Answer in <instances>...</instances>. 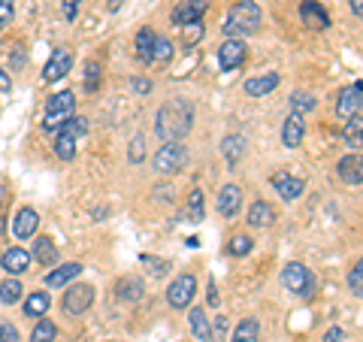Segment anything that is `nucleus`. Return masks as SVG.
<instances>
[{"instance_id":"1","label":"nucleus","mask_w":363,"mask_h":342,"mask_svg":"<svg viewBox=\"0 0 363 342\" xmlns=\"http://www.w3.org/2000/svg\"><path fill=\"white\" fill-rule=\"evenodd\" d=\"M194 128V106L188 100H167V104L157 109L155 118V131L164 143H182Z\"/></svg>"},{"instance_id":"2","label":"nucleus","mask_w":363,"mask_h":342,"mask_svg":"<svg viewBox=\"0 0 363 342\" xmlns=\"http://www.w3.org/2000/svg\"><path fill=\"white\" fill-rule=\"evenodd\" d=\"M260 21H264V13H260V6L255 0H240V4L230 6V13L224 18V33H227V40H240V37L255 33L260 28Z\"/></svg>"},{"instance_id":"3","label":"nucleus","mask_w":363,"mask_h":342,"mask_svg":"<svg viewBox=\"0 0 363 342\" xmlns=\"http://www.w3.org/2000/svg\"><path fill=\"white\" fill-rule=\"evenodd\" d=\"M88 133V121L85 118H67L61 128H58V140H55V155L61 158V161H73L76 158V143L82 140Z\"/></svg>"},{"instance_id":"4","label":"nucleus","mask_w":363,"mask_h":342,"mask_svg":"<svg viewBox=\"0 0 363 342\" xmlns=\"http://www.w3.org/2000/svg\"><path fill=\"white\" fill-rule=\"evenodd\" d=\"M76 109V94L73 91H61V94H52L49 104H45V118H43V131H58L67 118H73Z\"/></svg>"},{"instance_id":"5","label":"nucleus","mask_w":363,"mask_h":342,"mask_svg":"<svg viewBox=\"0 0 363 342\" xmlns=\"http://www.w3.org/2000/svg\"><path fill=\"white\" fill-rule=\"evenodd\" d=\"M185 164H188V152H185V145L182 143H164L161 149H157V155H155V170L157 173H164V176L179 173Z\"/></svg>"},{"instance_id":"6","label":"nucleus","mask_w":363,"mask_h":342,"mask_svg":"<svg viewBox=\"0 0 363 342\" xmlns=\"http://www.w3.org/2000/svg\"><path fill=\"white\" fill-rule=\"evenodd\" d=\"M281 285H285L294 297H309L312 294V272H309V267L291 260V264L281 270Z\"/></svg>"},{"instance_id":"7","label":"nucleus","mask_w":363,"mask_h":342,"mask_svg":"<svg viewBox=\"0 0 363 342\" xmlns=\"http://www.w3.org/2000/svg\"><path fill=\"white\" fill-rule=\"evenodd\" d=\"M194 294H197V279L191 276V272H185V276L173 279V285L167 288V303L173 306V309H188Z\"/></svg>"},{"instance_id":"8","label":"nucleus","mask_w":363,"mask_h":342,"mask_svg":"<svg viewBox=\"0 0 363 342\" xmlns=\"http://www.w3.org/2000/svg\"><path fill=\"white\" fill-rule=\"evenodd\" d=\"M94 303V288L91 285H70L64 294V312L67 315H85Z\"/></svg>"},{"instance_id":"9","label":"nucleus","mask_w":363,"mask_h":342,"mask_svg":"<svg viewBox=\"0 0 363 342\" xmlns=\"http://www.w3.org/2000/svg\"><path fill=\"white\" fill-rule=\"evenodd\" d=\"M70 67H73V52L70 49H55L49 64L43 67V79L45 82H58L61 76L70 73Z\"/></svg>"},{"instance_id":"10","label":"nucleus","mask_w":363,"mask_h":342,"mask_svg":"<svg viewBox=\"0 0 363 342\" xmlns=\"http://www.w3.org/2000/svg\"><path fill=\"white\" fill-rule=\"evenodd\" d=\"M245 55H248V49L242 40H224L218 49V64L224 70H236V67L245 64Z\"/></svg>"},{"instance_id":"11","label":"nucleus","mask_w":363,"mask_h":342,"mask_svg":"<svg viewBox=\"0 0 363 342\" xmlns=\"http://www.w3.org/2000/svg\"><path fill=\"white\" fill-rule=\"evenodd\" d=\"M209 9V0H185V4H179L173 9V21L176 25H194V21H203V16H206Z\"/></svg>"},{"instance_id":"12","label":"nucleus","mask_w":363,"mask_h":342,"mask_svg":"<svg viewBox=\"0 0 363 342\" xmlns=\"http://www.w3.org/2000/svg\"><path fill=\"white\" fill-rule=\"evenodd\" d=\"M300 18L306 28L312 31H327L330 28V16H327V9L321 4H315V0H303L300 4Z\"/></svg>"},{"instance_id":"13","label":"nucleus","mask_w":363,"mask_h":342,"mask_svg":"<svg viewBox=\"0 0 363 342\" xmlns=\"http://www.w3.org/2000/svg\"><path fill=\"white\" fill-rule=\"evenodd\" d=\"M360 100H363V85H360V82H351L348 88H342V94H339L336 112H339L342 118L360 116Z\"/></svg>"},{"instance_id":"14","label":"nucleus","mask_w":363,"mask_h":342,"mask_svg":"<svg viewBox=\"0 0 363 342\" xmlns=\"http://www.w3.org/2000/svg\"><path fill=\"white\" fill-rule=\"evenodd\" d=\"M269 182H272V188L279 191V197L288 200V203H294V200H297L300 194L306 191V182H303L300 176H291V173H276Z\"/></svg>"},{"instance_id":"15","label":"nucleus","mask_w":363,"mask_h":342,"mask_svg":"<svg viewBox=\"0 0 363 342\" xmlns=\"http://www.w3.org/2000/svg\"><path fill=\"white\" fill-rule=\"evenodd\" d=\"M242 209V188L240 185H224L218 191V215L221 219H236Z\"/></svg>"},{"instance_id":"16","label":"nucleus","mask_w":363,"mask_h":342,"mask_svg":"<svg viewBox=\"0 0 363 342\" xmlns=\"http://www.w3.org/2000/svg\"><path fill=\"white\" fill-rule=\"evenodd\" d=\"M37 224H40L37 209L25 206V209L16 212V219H13V233H16L18 239H30L33 233H37Z\"/></svg>"},{"instance_id":"17","label":"nucleus","mask_w":363,"mask_h":342,"mask_svg":"<svg viewBox=\"0 0 363 342\" xmlns=\"http://www.w3.org/2000/svg\"><path fill=\"white\" fill-rule=\"evenodd\" d=\"M303 136H306L303 116H288L285 124H281V143H285L288 149H297V145H303Z\"/></svg>"},{"instance_id":"18","label":"nucleus","mask_w":363,"mask_h":342,"mask_svg":"<svg viewBox=\"0 0 363 342\" xmlns=\"http://www.w3.org/2000/svg\"><path fill=\"white\" fill-rule=\"evenodd\" d=\"M339 176H342V182H348V185H363V161H360V155H345L342 161H339Z\"/></svg>"},{"instance_id":"19","label":"nucleus","mask_w":363,"mask_h":342,"mask_svg":"<svg viewBox=\"0 0 363 342\" xmlns=\"http://www.w3.org/2000/svg\"><path fill=\"white\" fill-rule=\"evenodd\" d=\"M0 267H4L9 276H21V272H28V267H30V255L25 248H9V252H4V258H0Z\"/></svg>"},{"instance_id":"20","label":"nucleus","mask_w":363,"mask_h":342,"mask_svg":"<svg viewBox=\"0 0 363 342\" xmlns=\"http://www.w3.org/2000/svg\"><path fill=\"white\" fill-rule=\"evenodd\" d=\"M116 294H118L124 303H136L145 294V285H143V279H136V276H124L116 285Z\"/></svg>"},{"instance_id":"21","label":"nucleus","mask_w":363,"mask_h":342,"mask_svg":"<svg viewBox=\"0 0 363 342\" xmlns=\"http://www.w3.org/2000/svg\"><path fill=\"white\" fill-rule=\"evenodd\" d=\"M272 221H276V209H272L267 200H255L252 209H248V224L252 227H269Z\"/></svg>"},{"instance_id":"22","label":"nucleus","mask_w":363,"mask_h":342,"mask_svg":"<svg viewBox=\"0 0 363 342\" xmlns=\"http://www.w3.org/2000/svg\"><path fill=\"white\" fill-rule=\"evenodd\" d=\"M276 88H279V76L276 73H264V76L248 79V82H245V94L264 97V94H269V91H276Z\"/></svg>"},{"instance_id":"23","label":"nucleus","mask_w":363,"mask_h":342,"mask_svg":"<svg viewBox=\"0 0 363 342\" xmlns=\"http://www.w3.org/2000/svg\"><path fill=\"white\" fill-rule=\"evenodd\" d=\"M79 272H82V264H61L58 270H52L49 276H45V285H52V288H61V285H70Z\"/></svg>"},{"instance_id":"24","label":"nucleus","mask_w":363,"mask_h":342,"mask_svg":"<svg viewBox=\"0 0 363 342\" xmlns=\"http://www.w3.org/2000/svg\"><path fill=\"white\" fill-rule=\"evenodd\" d=\"M188 321H191V330H194V336L200 342H212V327H209V318H206V309H203V306L191 309Z\"/></svg>"},{"instance_id":"25","label":"nucleus","mask_w":363,"mask_h":342,"mask_svg":"<svg viewBox=\"0 0 363 342\" xmlns=\"http://www.w3.org/2000/svg\"><path fill=\"white\" fill-rule=\"evenodd\" d=\"M49 306H52V297L45 291H33L28 294V300H25V315L28 318H43L45 312H49Z\"/></svg>"},{"instance_id":"26","label":"nucleus","mask_w":363,"mask_h":342,"mask_svg":"<svg viewBox=\"0 0 363 342\" xmlns=\"http://www.w3.org/2000/svg\"><path fill=\"white\" fill-rule=\"evenodd\" d=\"M33 258H37V264L43 267H52L55 260H58V248L49 236H37V246H33Z\"/></svg>"},{"instance_id":"27","label":"nucleus","mask_w":363,"mask_h":342,"mask_svg":"<svg viewBox=\"0 0 363 342\" xmlns=\"http://www.w3.org/2000/svg\"><path fill=\"white\" fill-rule=\"evenodd\" d=\"M157 33L152 28H143L136 33V61L140 64H152V43H155Z\"/></svg>"},{"instance_id":"28","label":"nucleus","mask_w":363,"mask_h":342,"mask_svg":"<svg viewBox=\"0 0 363 342\" xmlns=\"http://www.w3.org/2000/svg\"><path fill=\"white\" fill-rule=\"evenodd\" d=\"M257 333H260L257 318H242V321L236 324L233 339H230V342H257Z\"/></svg>"},{"instance_id":"29","label":"nucleus","mask_w":363,"mask_h":342,"mask_svg":"<svg viewBox=\"0 0 363 342\" xmlns=\"http://www.w3.org/2000/svg\"><path fill=\"white\" fill-rule=\"evenodd\" d=\"M245 136H240V133H233V136H227V140L221 143V152H224V158H227V161H230V164H236V161H240V158L245 155Z\"/></svg>"},{"instance_id":"30","label":"nucleus","mask_w":363,"mask_h":342,"mask_svg":"<svg viewBox=\"0 0 363 342\" xmlns=\"http://www.w3.org/2000/svg\"><path fill=\"white\" fill-rule=\"evenodd\" d=\"M21 294H25V288H21V282L16 276H9L4 285H0V303L4 306H16L21 300Z\"/></svg>"},{"instance_id":"31","label":"nucleus","mask_w":363,"mask_h":342,"mask_svg":"<svg viewBox=\"0 0 363 342\" xmlns=\"http://www.w3.org/2000/svg\"><path fill=\"white\" fill-rule=\"evenodd\" d=\"M173 61V43L167 37H155L152 43V64H169Z\"/></svg>"},{"instance_id":"32","label":"nucleus","mask_w":363,"mask_h":342,"mask_svg":"<svg viewBox=\"0 0 363 342\" xmlns=\"http://www.w3.org/2000/svg\"><path fill=\"white\" fill-rule=\"evenodd\" d=\"M55 336H58V327H55V321L43 318V321H37V327H33L30 342H55Z\"/></svg>"},{"instance_id":"33","label":"nucleus","mask_w":363,"mask_h":342,"mask_svg":"<svg viewBox=\"0 0 363 342\" xmlns=\"http://www.w3.org/2000/svg\"><path fill=\"white\" fill-rule=\"evenodd\" d=\"M100 79H104V67L97 61H85V91H97Z\"/></svg>"},{"instance_id":"34","label":"nucleus","mask_w":363,"mask_h":342,"mask_svg":"<svg viewBox=\"0 0 363 342\" xmlns=\"http://www.w3.org/2000/svg\"><path fill=\"white\" fill-rule=\"evenodd\" d=\"M203 215H206V212H203V191L194 188V191H191V197H188V219L194 224H200Z\"/></svg>"},{"instance_id":"35","label":"nucleus","mask_w":363,"mask_h":342,"mask_svg":"<svg viewBox=\"0 0 363 342\" xmlns=\"http://www.w3.org/2000/svg\"><path fill=\"white\" fill-rule=\"evenodd\" d=\"M291 106H294V116H306V112H312L318 106V100L312 94H303V91H297V94L291 97Z\"/></svg>"},{"instance_id":"36","label":"nucleus","mask_w":363,"mask_h":342,"mask_svg":"<svg viewBox=\"0 0 363 342\" xmlns=\"http://www.w3.org/2000/svg\"><path fill=\"white\" fill-rule=\"evenodd\" d=\"M360 131H363L360 116H351L348 124H345V131H342V136H345V143L354 145V149H360Z\"/></svg>"},{"instance_id":"37","label":"nucleus","mask_w":363,"mask_h":342,"mask_svg":"<svg viewBox=\"0 0 363 342\" xmlns=\"http://www.w3.org/2000/svg\"><path fill=\"white\" fill-rule=\"evenodd\" d=\"M203 37V21H194V25L182 28V45H194Z\"/></svg>"},{"instance_id":"38","label":"nucleus","mask_w":363,"mask_h":342,"mask_svg":"<svg viewBox=\"0 0 363 342\" xmlns=\"http://www.w3.org/2000/svg\"><path fill=\"white\" fill-rule=\"evenodd\" d=\"M252 246H255V243H252L248 236H233V239H230V255H233V258H245L248 252H252Z\"/></svg>"},{"instance_id":"39","label":"nucleus","mask_w":363,"mask_h":342,"mask_svg":"<svg viewBox=\"0 0 363 342\" xmlns=\"http://www.w3.org/2000/svg\"><path fill=\"white\" fill-rule=\"evenodd\" d=\"M348 285L354 297H363V264H354V270L348 272Z\"/></svg>"},{"instance_id":"40","label":"nucleus","mask_w":363,"mask_h":342,"mask_svg":"<svg viewBox=\"0 0 363 342\" xmlns=\"http://www.w3.org/2000/svg\"><path fill=\"white\" fill-rule=\"evenodd\" d=\"M0 342H18V330L0 318Z\"/></svg>"},{"instance_id":"41","label":"nucleus","mask_w":363,"mask_h":342,"mask_svg":"<svg viewBox=\"0 0 363 342\" xmlns=\"http://www.w3.org/2000/svg\"><path fill=\"white\" fill-rule=\"evenodd\" d=\"M16 16V6H13V0H0V25H9Z\"/></svg>"},{"instance_id":"42","label":"nucleus","mask_w":363,"mask_h":342,"mask_svg":"<svg viewBox=\"0 0 363 342\" xmlns=\"http://www.w3.org/2000/svg\"><path fill=\"white\" fill-rule=\"evenodd\" d=\"M128 158L133 164H140L143 161V136H136V140L130 143V152H128Z\"/></svg>"},{"instance_id":"43","label":"nucleus","mask_w":363,"mask_h":342,"mask_svg":"<svg viewBox=\"0 0 363 342\" xmlns=\"http://www.w3.org/2000/svg\"><path fill=\"white\" fill-rule=\"evenodd\" d=\"M79 13V0H64V18L67 21H73Z\"/></svg>"},{"instance_id":"44","label":"nucleus","mask_w":363,"mask_h":342,"mask_svg":"<svg viewBox=\"0 0 363 342\" xmlns=\"http://www.w3.org/2000/svg\"><path fill=\"white\" fill-rule=\"evenodd\" d=\"M342 339H345V330L342 327H330L324 333V342H342Z\"/></svg>"},{"instance_id":"45","label":"nucleus","mask_w":363,"mask_h":342,"mask_svg":"<svg viewBox=\"0 0 363 342\" xmlns=\"http://www.w3.org/2000/svg\"><path fill=\"white\" fill-rule=\"evenodd\" d=\"M133 91H136V94H149L152 82H149V79H133Z\"/></svg>"},{"instance_id":"46","label":"nucleus","mask_w":363,"mask_h":342,"mask_svg":"<svg viewBox=\"0 0 363 342\" xmlns=\"http://www.w3.org/2000/svg\"><path fill=\"white\" fill-rule=\"evenodd\" d=\"M9 88H13V79H9V76H6V70L0 67V91H9Z\"/></svg>"},{"instance_id":"47","label":"nucleus","mask_w":363,"mask_h":342,"mask_svg":"<svg viewBox=\"0 0 363 342\" xmlns=\"http://www.w3.org/2000/svg\"><path fill=\"white\" fill-rule=\"evenodd\" d=\"M351 13H354L357 18L363 16V0H351Z\"/></svg>"},{"instance_id":"48","label":"nucleus","mask_w":363,"mask_h":342,"mask_svg":"<svg viewBox=\"0 0 363 342\" xmlns=\"http://www.w3.org/2000/svg\"><path fill=\"white\" fill-rule=\"evenodd\" d=\"M6 194H9V191H6V185H0V209L6 206Z\"/></svg>"},{"instance_id":"49","label":"nucleus","mask_w":363,"mask_h":342,"mask_svg":"<svg viewBox=\"0 0 363 342\" xmlns=\"http://www.w3.org/2000/svg\"><path fill=\"white\" fill-rule=\"evenodd\" d=\"M106 6H109V9H112V13H116V9H118V6H121V0H106Z\"/></svg>"},{"instance_id":"50","label":"nucleus","mask_w":363,"mask_h":342,"mask_svg":"<svg viewBox=\"0 0 363 342\" xmlns=\"http://www.w3.org/2000/svg\"><path fill=\"white\" fill-rule=\"evenodd\" d=\"M4 227H6V219H4V215H0V236H4Z\"/></svg>"}]
</instances>
